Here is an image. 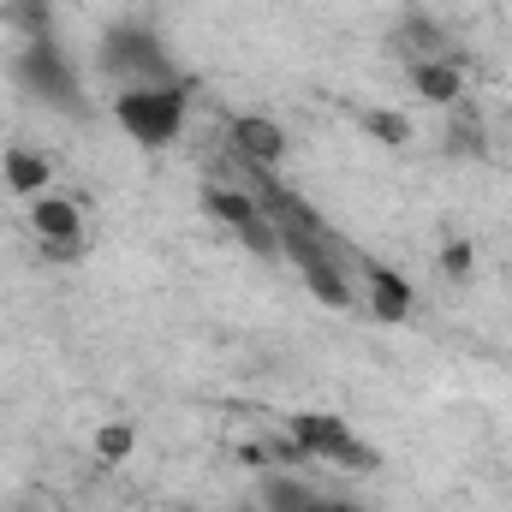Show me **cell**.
<instances>
[{"mask_svg":"<svg viewBox=\"0 0 512 512\" xmlns=\"http://www.w3.org/2000/svg\"><path fill=\"white\" fill-rule=\"evenodd\" d=\"M191 120V84H149V90H120L114 96V126L126 131L137 149H167Z\"/></svg>","mask_w":512,"mask_h":512,"instance_id":"1","label":"cell"},{"mask_svg":"<svg viewBox=\"0 0 512 512\" xmlns=\"http://www.w3.org/2000/svg\"><path fill=\"white\" fill-rule=\"evenodd\" d=\"M102 72L120 78V90H149V84H179V66L167 54V42L149 30V24H131L120 18L114 30H102Z\"/></svg>","mask_w":512,"mask_h":512,"instance_id":"2","label":"cell"},{"mask_svg":"<svg viewBox=\"0 0 512 512\" xmlns=\"http://www.w3.org/2000/svg\"><path fill=\"white\" fill-rule=\"evenodd\" d=\"M292 447L304 453V465H310V459L340 465V471H376V465H382V453H376L346 417H334V411H298V417H292Z\"/></svg>","mask_w":512,"mask_h":512,"instance_id":"3","label":"cell"},{"mask_svg":"<svg viewBox=\"0 0 512 512\" xmlns=\"http://www.w3.org/2000/svg\"><path fill=\"white\" fill-rule=\"evenodd\" d=\"M18 84H24L36 102H48V108H66V114H78V120L90 114V96H84V84H78V72H72L66 48H60L54 36L18 48Z\"/></svg>","mask_w":512,"mask_h":512,"instance_id":"4","label":"cell"},{"mask_svg":"<svg viewBox=\"0 0 512 512\" xmlns=\"http://www.w3.org/2000/svg\"><path fill=\"white\" fill-rule=\"evenodd\" d=\"M203 209H209V221H221L245 251H256L262 262H280V233H274V221H268V209L256 203L245 185H209L203 191Z\"/></svg>","mask_w":512,"mask_h":512,"instance_id":"5","label":"cell"},{"mask_svg":"<svg viewBox=\"0 0 512 512\" xmlns=\"http://www.w3.org/2000/svg\"><path fill=\"white\" fill-rule=\"evenodd\" d=\"M262 512H364V507L310 489L298 471H262Z\"/></svg>","mask_w":512,"mask_h":512,"instance_id":"6","label":"cell"},{"mask_svg":"<svg viewBox=\"0 0 512 512\" xmlns=\"http://www.w3.org/2000/svg\"><path fill=\"white\" fill-rule=\"evenodd\" d=\"M30 227H36V239L54 256L84 251V221H78V209H72L66 197H36V203H30Z\"/></svg>","mask_w":512,"mask_h":512,"instance_id":"7","label":"cell"},{"mask_svg":"<svg viewBox=\"0 0 512 512\" xmlns=\"http://www.w3.org/2000/svg\"><path fill=\"white\" fill-rule=\"evenodd\" d=\"M358 274H364V286H370V316L376 322H405L411 316V280L399 274V268H387L376 256H358Z\"/></svg>","mask_w":512,"mask_h":512,"instance_id":"8","label":"cell"},{"mask_svg":"<svg viewBox=\"0 0 512 512\" xmlns=\"http://www.w3.org/2000/svg\"><path fill=\"white\" fill-rule=\"evenodd\" d=\"M280 155H286V131L280 120H268V114H239L233 120V161H251V167H280Z\"/></svg>","mask_w":512,"mask_h":512,"instance_id":"9","label":"cell"},{"mask_svg":"<svg viewBox=\"0 0 512 512\" xmlns=\"http://www.w3.org/2000/svg\"><path fill=\"white\" fill-rule=\"evenodd\" d=\"M393 48H399L405 72H411V66H429V60H453V42H447V30H441L429 12H405L399 30H393Z\"/></svg>","mask_w":512,"mask_h":512,"instance_id":"10","label":"cell"},{"mask_svg":"<svg viewBox=\"0 0 512 512\" xmlns=\"http://www.w3.org/2000/svg\"><path fill=\"white\" fill-rule=\"evenodd\" d=\"M405 78H411V90H417L429 108H459V96H465L459 60H429V66H411Z\"/></svg>","mask_w":512,"mask_h":512,"instance_id":"11","label":"cell"},{"mask_svg":"<svg viewBox=\"0 0 512 512\" xmlns=\"http://www.w3.org/2000/svg\"><path fill=\"white\" fill-rule=\"evenodd\" d=\"M48 173H54V167H48L36 149H12V155H6V185H12L18 197H42Z\"/></svg>","mask_w":512,"mask_h":512,"instance_id":"12","label":"cell"},{"mask_svg":"<svg viewBox=\"0 0 512 512\" xmlns=\"http://www.w3.org/2000/svg\"><path fill=\"white\" fill-rule=\"evenodd\" d=\"M12 24H24L30 42L54 36V24H48V0H12Z\"/></svg>","mask_w":512,"mask_h":512,"instance_id":"13","label":"cell"},{"mask_svg":"<svg viewBox=\"0 0 512 512\" xmlns=\"http://www.w3.org/2000/svg\"><path fill=\"white\" fill-rule=\"evenodd\" d=\"M96 453H102V459H126L131 453V423H108V429H96Z\"/></svg>","mask_w":512,"mask_h":512,"instance_id":"14","label":"cell"},{"mask_svg":"<svg viewBox=\"0 0 512 512\" xmlns=\"http://www.w3.org/2000/svg\"><path fill=\"white\" fill-rule=\"evenodd\" d=\"M364 126L376 131L382 143H405V120H393V114H382V108H370V114H364Z\"/></svg>","mask_w":512,"mask_h":512,"instance_id":"15","label":"cell"},{"mask_svg":"<svg viewBox=\"0 0 512 512\" xmlns=\"http://www.w3.org/2000/svg\"><path fill=\"white\" fill-rule=\"evenodd\" d=\"M441 268H447V274H471V245H459V239H453V245L441 251Z\"/></svg>","mask_w":512,"mask_h":512,"instance_id":"16","label":"cell"},{"mask_svg":"<svg viewBox=\"0 0 512 512\" xmlns=\"http://www.w3.org/2000/svg\"><path fill=\"white\" fill-rule=\"evenodd\" d=\"M179 512H197V507H179Z\"/></svg>","mask_w":512,"mask_h":512,"instance_id":"17","label":"cell"},{"mask_svg":"<svg viewBox=\"0 0 512 512\" xmlns=\"http://www.w3.org/2000/svg\"><path fill=\"white\" fill-rule=\"evenodd\" d=\"M239 512H256V507H239Z\"/></svg>","mask_w":512,"mask_h":512,"instance_id":"18","label":"cell"}]
</instances>
